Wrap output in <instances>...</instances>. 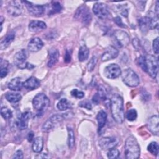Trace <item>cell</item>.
Listing matches in <instances>:
<instances>
[{"mask_svg": "<svg viewBox=\"0 0 159 159\" xmlns=\"http://www.w3.org/2000/svg\"><path fill=\"white\" fill-rule=\"evenodd\" d=\"M158 144L156 142H152L147 147L148 151L154 155H158Z\"/></svg>", "mask_w": 159, "mask_h": 159, "instance_id": "d6a6232c", "label": "cell"}, {"mask_svg": "<svg viewBox=\"0 0 159 159\" xmlns=\"http://www.w3.org/2000/svg\"><path fill=\"white\" fill-rule=\"evenodd\" d=\"M137 112L135 109H131L127 112L126 118L128 119V120L134 121L137 119Z\"/></svg>", "mask_w": 159, "mask_h": 159, "instance_id": "e575fe53", "label": "cell"}, {"mask_svg": "<svg viewBox=\"0 0 159 159\" xmlns=\"http://www.w3.org/2000/svg\"><path fill=\"white\" fill-rule=\"evenodd\" d=\"M139 26L143 34H145L148 32L149 29H150V17L148 16L142 17L140 18L138 20Z\"/></svg>", "mask_w": 159, "mask_h": 159, "instance_id": "603a6c76", "label": "cell"}, {"mask_svg": "<svg viewBox=\"0 0 159 159\" xmlns=\"http://www.w3.org/2000/svg\"><path fill=\"white\" fill-rule=\"evenodd\" d=\"M70 60H71V52L69 50H66L65 55V61L66 63H68L70 61Z\"/></svg>", "mask_w": 159, "mask_h": 159, "instance_id": "f6af8a7d", "label": "cell"}, {"mask_svg": "<svg viewBox=\"0 0 159 159\" xmlns=\"http://www.w3.org/2000/svg\"><path fill=\"white\" fill-rule=\"evenodd\" d=\"M89 51L86 45H82L78 52V59L80 61H84L86 60L89 57Z\"/></svg>", "mask_w": 159, "mask_h": 159, "instance_id": "83f0119b", "label": "cell"}, {"mask_svg": "<svg viewBox=\"0 0 159 159\" xmlns=\"http://www.w3.org/2000/svg\"><path fill=\"white\" fill-rule=\"evenodd\" d=\"M22 1H11L8 3L7 7V13L12 16H20L23 11Z\"/></svg>", "mask_w": 159, "mask_h": 159, "instance_id": "4fadbf2b", "label": "cell"}, {"mask_svg": "<svg viewBox=\"0 0 159 159\" xmlns=\"http://www.w3.org/2000/svg\"><path fill=\"white\" fill-rule=\"evenodd\" d=\"M8 62L6 60H4L1 59V72H0V76L1 78L7 76L8 73Z\"/></svg>", "mask_w": 159, "mask_h": 159, "instance_id": "1f68e13d", "label": "cell"}, {"mask_svg": "<svg viewBox=\"0 0 159 159\" xmlns=\"http://www.w3.org/2000/svg\"><path fill=\"white\" fill-rule=\"evenodd\" d=\"M23 153L22 152V150H17L16 152L14 154V156H13V158H23Z\"/></svg>", "mask_w": 159, "mask_h": 159, "instance_id": "ee69618b", "label": "cell"}, {"mask_svg": "<svg viewBox=\"0 0 159 159\" xmlns=\"http://www.w3.org/2000/svg\"><path fill=\"white\" fill-rule=\"evenodd\" d=\"M75 18L80 20L84 25H89L91 21L92 16L88 7L83 5L78 8L75 14Z\"/></svg>", "mask_w": 159, "mask_h": 159, "instance_id": "ba28073f", "label": "cell"}, {"mask_svg": "<svg viewBox=\"0 0 159 159\" xmlns=\"http://www.w3.org/2000/svg\"><path fill=\"white\" fill-rule=\"evenodd\" d=\"M111 111L113 119L118 124L124 120V108L122 98L119 94H114L111 99Z\"/></svg>", "mask_w": 159, "mask_h": 159, "instance_id": "7a4b0ae2", "label": "cell"}, {"mask_svg": "<svg viewBox=\"0 0 159 159\" xmlns=\"http://www.w3.org/2000/svg\"><path fill=\"white\" fill-rule=\"evenodd\" d=\"M132 43L134 47L136 48V49H139L140 47V42L137 39H134L132 40Z\"/></svg>", "mask_w": 159, "mask_h": 159, "instance_id": "7dc6e473", "label": "cell"}, {"mask_svg": "<svg viewBox=\"0 0 159 159\" xmlns=\"http://www.w3.org/2000/svg\"><path fill=\"white\" fill-rule=\"evenodd\" d=\"M148 129L153 134L158 135L159 132V118L157 115L149 118L147 122Z\"/></svg>", "mask_w": 159, "mask_h": 159, "instance_id": "2e32d148", "label": "cell"}, {"mask_svg": "<svg viewBox=\"0 0 159 159\" xmlns=\"http://www.w3.org/2000/svg\"><path fill=\"white\" fill-rule=\"evenodd\" d=\"M15 38V34L14 32H11L7 34L6 37L1 41L0 43V48L3 50H5L14 40Z\"/></svg>", "mask_w": 159, "mask_h": 159, "instance_id": "d4e9b609", "label": "cell"}, {"mask_svg": "<svg viewBox=\"0 0 159 159\" xmlns=\"http://www.w3.org/2000/svg\"><path fill=\"white\" fill-rule=\"evenodd\" d=\"M59 58V52L57 49L52 48L49 50L48 54V61L47 66L50 68L53 66L58 61Z\"/></svg>", "mask_w": 159, "mask_h": 159, "instance_id": "44dd1931", "label": "cell"}, {"mask_svg": "<svg viewBox=\"0 0 159 159\" xmlns=\"http://www.w3.org/2000/svg\"><path fill=\"white\" fill-rule=\"evenodd\" d=\"M24 87V82L19 77L12 78L8 83V88L14 91H20Z\"/></svg>", "mask_w": 159, "mask_h": 159, "instance_id": "7402d4cb", "label": "cell"}, {"mask_svg": "<svg viewBox=\"0 0 159 159\" xmlns=\"http://www.w3.org/2000/svg\"><path fill=\"white\" fill-rule=\"evenodd\" d=\"M22 2L25 4L29 13L34 16H36V17L41 16L44 14L45 11L46 6L34 4L32 2H29L27 1H22Z\"/></svg>", "mask_w": 159, "mask_h": 159, "instance_id": "8fae6325", "label": "cell"}, {"mask_svg": "<svg viewBox=\"0 0 159 159\" xmlns=\"http://www.w3.org/2000/svg\"><path fill=\"white\" fill-rule=\"evenodd\" d=\"M71 95L76 98L81 99L84 96V93L83 91H80L77 89H73L71 91Z\"/></svg>", "mask_w": 159, "mask_h": 159, "instance_id": "74e56055", "label": "cell"}, {"mask_svg": "<svg viewBox=\"0 0 159 159\" xmlns=\"http://www.w3.org/2000/svg\"><path fill=\"white\" fill-rule=\"evenodd\" d=\"M57 107L60 111H65L70 107V103L66 99L63 98L58 101L57 104Z\"/></svg>", "mask_w": 159, "mask_h": 159, "instance_id": "4dcf8cb0", "label": "cell"}, {"mask_svg": "<svg viewBox=\"0 0 159 159\" xmlns=\"http://www.w3.org/2000/svg\"><path fill=\"white\" fill-rule=\"evenodd\" d=\"M75 143V134L71 128L68 127V145L70 148H72Z\"/></svg>", "mask_w": 159, "mask_h": 159, "instance_id": "f1b7e54d", "label": "cell"}, {"mask_svg": "<svg viewBox=\"0 0 159 159\" xmlns=\"http://www.w3.org/2000/svg\"><path fill=\"white\" fill-rule=\"evenodd\" d=\"M43 147V140L42 137H36L32 144V150L35 153H40Z\"/></svg>", "mask_w": 159, "mask_h": 159, "instance_id": "484cf974", "label": "cell"}, {"mask_svg": "<svg viewBox=\"0 0 159 159\" xmlns=\"http://www.w3.org/2000/svg\"><path fill=\"white\" fill-rule=\"evenodd\" d=\"M113 39L119 47L127 46L130 42V37L128 34L122 30H116L113 33Z\"/></svg>", "mask_w": 159, "mask_h": 159, "instance_id": "9c48e42d", "label": "cell"}, {"mask_svg": "<svg viewBox=\"0 0 159 159\" xmlns=\"http://www.w3.org/2000/svg\"><path fill=\"white\" fill-rule=\"evenodd\" d=\"M64 117L60 114H54L49 117L43 124L42 130L43 132H49L57 127L63 120Z\"/></svg>", "mask_w": 159, "mask_h": 159, "instance_id": "52a82bcc", "label": "cell"}, {"mask_svg": "<svg viewBox=\"0 0 159 159\" xmlns=\"http://www.w3.org/2000/svg\"><path fill=\"white\" fill-rule=\"evenodd\" d=\"M114 20L115 22V23L119 27H122V28H127V26L125 25V24L123 23L121 18L120 17H116L114 19Z\"/></svg>", "mask_w": 159, "mask_h": 159, "instance_id": "7bdbcfd3", "label": "cell"}, {"mask_svg": "<svg viewBox=\"0 0 159 159\" xmlns=\"http://www.w3.org/2000/svg\"><path fill=\"white\" fill-rule=\"evenodd\" d=\"M93 102L96 104H98L99 102H100V100L101 99L100 96H99V94H98V93L94 95V96L93 97Z\"/></svg>", "mask_w": 159, "mask_h": 159, "instance_id": "bcb514c9", "label": "cell"}, {"mask_svg": "<svg viewBox=\"0 0 159 159\" xmlns=\"http://www.w3.org/2000/svg\"><path fill=\"white\" fill-rule=\"evenodd\" d=\"M119 54V50L114 46L110 45L107 47L101 56V60L106 61L116 58Z\"/></svg>", "mask_w": 159, "mask_h": 159, "instance_id": "9a60e30c", "label": "cell"}, {"mask_svg": "<svg viewBox=\"0 0 159 159\" xmlns=\"http://www.w3.org/2000/svg\"><path fill=\"white\" fill-rule=\"evenodd\" d=\"M94 14L101 19H106L110 15L108 7L106 4L102 2H96L93 7Z\"/></svg>", "mask_w": 159, "mask_h": 159, "instance_id": "30bf717a", "label": "cell"}, {"mask_svg": "<svg viewBox=\"0 0 159 159\" xmlns=\"http://www.w3.org/2000/svg\"><path fill=\"white\" fill-rule=\"evenodd\" d=\"M158 26V15L150 17V29H155Z\"/></svg>", "mask_w": 159, "mask_h": 159, "instance_id": "f35d334b", "label": "cell"}, {"mask_svg": "<svg viewBox=\"0 0 159 159\" xmlns=\"http://www.w3.org/2000/svg\"><path fill=\"white\" fill-rule=\"evenodd\" d=\"M124 148L126 158L137 159L140 157V146L134 136L130 135L127 137L125 142Z\"/></svg>", "mask_w": 159, "mask_h": 159, "instance_id": "3957f363", "label": "cell"}, {"mask_svg": "<svg viewBox=\"0 0 159 159\" xmlns=\"http://www.w3.org/2000/svg\"><path fill=\"white\" fill-rule=\"evenodd\" d=\"M123 82L128 86L136 87L140 83V79L137 73L130 68H127L121 73Z\"/></svg>", "mask_w": 159, "mask_h": 159, "instance_id": "5b68a950", "label": "cell"}, {"mask_svg": "<svg viewBox=\"0 0 159 159\" xmlns=\"http://www.w3.org/2000/svg\"><path fill=\"white\" fill-rule=\"evenodd\" d=\"M5 98L7 101L11 103H16L20 101L22 96L19 93H11L8 92L6 93Z\"/></svg>", "mask_w": 159, "mask_h": 159, "instance_id": "4316f807", "label": "cell"}, {"mask_svg": "<svg viewBox=\"0 0 159 159\" xmlns=\"http://www.w3.org/2000/svg\"><path fill=\"white\" fill-rule=\"evenodd\" d=\"M32 105L37 114H42L50 106V100L43 93L37 94L32 100Z\"/></svg>", "mask_w": 159, "mask_h": 159, "instance_id": "277c9868", "label": "cell"}, {"mask_svg": "<svg viewBox=\"0 0 159 159\" xmlns=\"http://www.w3.org/2000/svg\"><path fill=\"white\" fill-rule=\"evenodd\" d=\"M119 143L117 138L114 137H102L99 141V145L103 150H109L115 148Z\"/></svg>", "mask_w": 159, "mask_h": 159, "instance_id": "7c38bea8", "label": "cell"}, {"mask_svg": "<svg viewBox=\"0 0 159 159\" xmlns=\"http://www.w3.org/2000/svg\"><path fill=\"white\" fill-rule=\"evenodd\" d=\"M1 116L5 119H10L12 117V112L7 107H2L1 109Z\"/></svg>", "mask_w": 159, "mask_h": 159, "instance_id": "836d02e7", "label": "cell"}, {"mask_svg": "<svg viewBox=\"0 0 159 159\" xmlns=\"http://www.w3.org/2000/svg\"><path fill=\"white\" fill-rule=\"evenodd\" d=\"M31 116H32L31 112L29 111L25 112L21 114L17 124V127L20 130H22L27 128L28 123H29V119L31 117Z\"/></svg>", "mask_w": 159, "mask_h": 159, "instance_id": "ac0fdd59", "label": "cell"}, {"mask_svg": "<svg viewBox=\"0 0 159 159\" xmlns=\"http://www.w3.org/2000/svg\"><path fill=\"white\" fill-rule=\"evenodd\" d=\"M40 85V81L34 76H31L24 82V87L27 90H34Z\"/></svg>", "mask_w": 159, "mask_h": 159, "instance_id": "d6986e66", "label": "cell"}, {"mask_svg": "<svg viewBox=\"0 0 159 159\" xmlns=\"http://www.w3.org/2000/svg\"><path fill=\"white\" fill-rule=\"evenodd\" d=\"M96 120L98 122V131L100 132L102 129L105 126L106 121H107V114L106 112L101 110L100 111L96 116Z\"/></svg>", "mask_w": 159, "mask_h": 159, "instance_id": "cb8c5ba5", "label": "cell"}, {"mask_svg": "<svg viewBox=\"0 0 159 159\" xmlns=\"http://www.w3.org/2000/svg\"><path fill=\"white\" fill-rule=\"evenodd\" d=\"M27 58V51L24 49H22L21 50L17 52L14 58V62L17 68L20 69H32L34 66L31 64H29L27 62L26 60Z\"/></svg>", "mask_w": 159, "mask_h": 159, "instance_id": "8992f818", "label": "cell"}, {"mask_svg": "<svg viewBox=\"0 0 159 159\" xmlns=\"http://www.w3.org/2000/svg\"><path fill=\"white\" fill-rule=\"evenodd\" d=\"M117 9L119 10V13L122 15L124 17H127L128 16V10L126 6L124 5H120L118 6Z\"/></svg>", "mask_w": 159, "mask_h": 159, "instance_id": "ab89813d", "label": "cell"}, {"mask_svg": "<svg viewBox=\"0 0 159 159\" xmlns=\"http://www.w3.org/2000/svg\"><path fill=\"white\" fill-rule=\"evenodd\" d=\"M155 11L157 12V14H158V1L156 2V6H155Z\"/></svg>", "mask_w": 159, "mask_h": 159, "instance_id": "681fc988", "label": "cell"}, {"mask_svg": "<svg viewBox=\"0 0 159 159\" xmlns=\"http://www.w3.org/2000/svg\"><path fill=\"white\" fill-rule=\"evenodd\" d=\"M79 106L81 107H84V108H86L89 110H91L92 108V106H91L90 102L88 100H84V101H81L79 103Z\"/></svg>", "mask_w": 159, "mask_h": 159, "instance_id": "60d3db41", "label": "cell"}, {"mask_svg": "<svg viewBox=\"0 0 159 159\" xmlns=\"http://www.w3.org/2000/svg\"><path fill=\"white\" fill-rule=\"evenodd\" d=\"M153 50L155 54H158L159 47H158V37L155 38L153 41Z\"/></svg>", "mask_w": 159, "mask_h": 159, "instance_id": "b9f144b4", "label": "cell"}, {"mask_svg": "<svg viewBox=\"0 0 159 159\" xmlns=\"http://www.w3.org/2000/svg\"><path fill=\"white\" fill-rule=\"evenodd\" d=\"M119 155H120V152L116 148H113L109 150V152H107V157L110 159L117 158L119 157Z\"/></svg>", "mask_w": 159, "mask_h": 159, "instance_id": "d590c367", "label": "cell"}, {"mask_svg": "<svg viewBox=\"0 0 159 159\" xmlns=\"http://www.w3.org/2000/svg\"><path fill=\"white\" fill-rule=\"evenodd\" d=\"M137 61L139 65L144 71L152 78H156L158 71V61L157 57L152 55H140Z\"/></svg>", "mask_w": 159, "mask_h": 159, "instance_id": "6da1fadb", "label": "cell"}, {"mask_svg": "<svg viewBox=\"0 0 159 159\" xmlns=\"http://www.w3.org/2000/svg\"><path fill=\"white\" fill-rule=\"evenodd\" d=\"M34 138V133L32 132H30L29 134H28V135H27V140L29 142H31L32 140Z\"/></svg>", "mask_w": 159, "mask_h": 159, "instance_id": "c3c4849f", "label": "cell"}, {"mask_svg": "<svg viewBox=\"0 0 159 159\" xmlns=\"http://www.w3.org/2000/svg\"><path fill=\"white\" fill-rule=\"evenodd\" d=\"M120 66L116 63H111L104 68V76L109 79H115L121 75Z\"/></svg>", "mask_w": 159, "mask_h": 159, "instance_id": "5bb4252c", "label": "cell"}, {"mask_svg": "<svg viewBox=\"0 0 159 159\" xmlns=\"http://www.w3.org/2000/svg\"><path fill=\"white\" fill-rule=\"evenodd\" d=\"M61 9H62V7L60 2H56V1H53V2H52L51 9L49 11L48 14L50 16V15H53L56 13L60 12L61 11Z\"/></svg>", "mask_w": 159, "mask_h": 159, "instance_id": "f546056e", "label": "cell"}, {"mask_svg": "<svg viewBox=\"0 0 159 159\" xmlns=\"http://www.w3.org/2000/svg\"><path fill=\"white\" fill-rule=\"evenodd\" d=\"M43 46L42 40L39 37H34L31 39L28 43L27 48L30 52H36L39 51Z\"/></svg>", "mask_w": 159, "mask_h": 159, "instance_id": "e0dca14e", "label": "cell"}, {"mask_svg": "<svg viewBox=\"0 0 159 159\" xmlns=\"http://www.w3.org/2000/svg\"><path fill=\"white\" fill-rule=\"evenodd\" d=\"M47 28L46 24L41 20H32L29 24V29L33 32H39Z\"/></svg>", "mask_w": 159, "mask_h": 159, "instance_id": "ffe728a7", "label": "cell"}, {"mask_svg": "<svg viewBox=\"0 0 159 159\" xmlns=\"http://www.w3.org/2000/svg\"><path fill=\"white\" fill-rule=\"evenodd\" d=\"M97 61H98V58L94 56L93 57L91 60H89V61L88 62V65H87V67H88V69L89 71H91L94 70L96 63H97Z\"/></svg>", "mask_w": 159, "mask_h": 159, "instance_id": "8d00e7d4", "label": "cell"}]
</instances>
